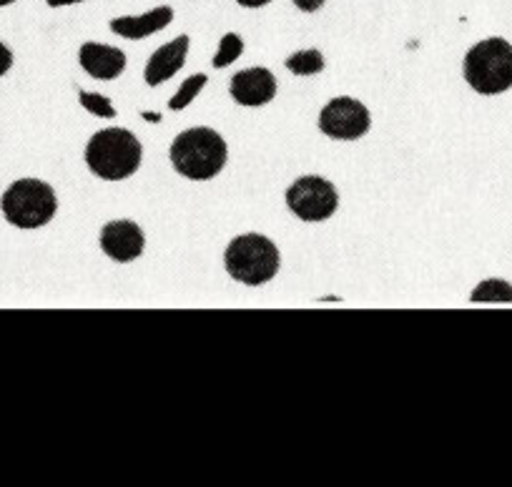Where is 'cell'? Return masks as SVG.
<instances>
[{
    "mask_svg": "<svg viewBox=\"0 0 512 487\" xmlns=\"http://www.w3.org/2000/svg\"><path fill=\"white\" fill-rule=\"evenodd\" d=\"M171 164L184 179L209 181L224 171L229 159V146L209 126H196L179 134L171 144Z\"/></svg>",
    "mask_w": 512,
    "mask_h": 487,
    "instance_id": "obj_1",
    "label": "cell"
},
{
    "mask_svg": "<svg viewBox=\"0 0 512 487\" xmlns=\"http://www.w3.org/2000/svg\"><path fill=\"white\" fill-rule=\"evenodd\" d=\"M144 146L128 129H103L86 146V166L103 181H123L139 171Z\"/></svg>",
    "mask_w": 512,
    "mask_h": 487,
    "instance_id": "obj_2",
    "label": "cell"
},
{
    "mask_svg": "<svg viewBox=\"0 0 512 487\" xmlns=\"http://www.w3.org/2000/svg\"><path fill=\"white\" fill-rule=\"evenodd\" d=\"M279 249L264 234H241L229 241L224 252V267L231 279L246 287H262L279 274Z\"/></svg>",
    "mask_w": 512,
    "mask_h": 487,
    "instance_id": "obj_3",
    "label": "cell"
},
{
    "mask_svg": "<svg viewBox=\"0 0 512 487\" xmlns=\"http://www.w3.org/2000/svg\"><path fill=\"white\" fill-rule=\"evenodd\" d=\"M0 209L16 229H41L58 211L56 189L41 179H18L6 189Z\"/></svg>",
    "mask_w": 512,
    "mask_h": 487,
    "instance_id": "obj_4",
    "label": "cell"
},
{
    "mask_svg": "<svg viewBox=\"0 0 512 487\" xmlns=\"http://www.w3.org/2000/svg\"><path fill=\"white\" fill-rule=\"evenodd\" d=\"M465 81L480 96H497L512 88V46L505 38H487L465 56Z\"/></svg>",
    "mask_w": 512,
    "mask_h": 487,
    "instance_id": "obj_5",
    "label": "cell"
},
{
    "mask_svg": "<svg viewBox=\"0 0 512 487\" xmlns=\"http://www.w3.org/2000/svg\"><path fill=\"white\" fill-rule=\"evenodd\" d=\"M287 206L297 219L327 221L339 206V191L324 176H302L287 189Z\"/></svg>",
    "mask_w": 512,
    "mask_h": 487,
    "instance_id": "obj_6",
    "label": "cell"
},
{
    "mask_svg": "<svg viewBox=\"0 0 512 487\" xmlns=\"http://www.w3.org/2000/svg\"><path fill=\"white\" fill-rule=\"evenodd\" d=\"M372 126L369 108L362 101L349 96L332 98L327 106L319 111V129L324 136L334 141H357Z\"/></svg>",
    "mask_w": 512,
    "mask_h": 487,
    "instance_id": "obj_7",
    "label": "cell"
},
{
    "mask_svg": "<svg viewBox=\"0 0 512 487\" xmlns=\"http://www.w3.org/2000/svg\"><path fill=\"white\" fill-rule=\"evenodd\" d=\"M146 236L136 221L113 219L101 229V249L108 259L118 264H128L144 254Z\"/></svg>",
    "mask_w": 512,
    "mask_h": 487,
    "instance_id": "obj_8",
    "label": "cell"
},
{
    "mask_svg": "<svg viewBox=\"0 0 512 487\" xmlns=\"http://www.w3.org/2000/svg\"><path fill=\"white\" fill-rule=\"evenodd\" d=\"M229 93L239 106H264V103H269L277 96V76L262 66L246 68V71H239L231 78Z\"/></svg>",
    "mask_w": 512,
    "mask_h": 487,
    "instance_id": "obj_9",
    "label": "cell"
},
{
    "mask_svg": "<svg viewBox=\"0 0 512 487\" xmlns=\"http://www.w3.org/2000/svg\"><path fill=\"white\" fill-rule=\"evenodd\" d=\"M78 63L88 76L101 78V81H113L126 71V56L121 48L106 46V43H83L78 51Z\"/></svg>",
    "mask_w": 512,
    "mask_h": 487,
    "instance_id": "obj_10",
    "label": "cell"
},
{
    "mask_svg": "<svg viewBox=\"0 0 512 487\" xmlns=\"http://www.w3.org/2000/svg\"><path fill=\"white\" fill-rule=\"evenodd\" d=\"M189 43V36H179L166 43V46L156 48L154 56L146 63V83L159 86V83H166L171 76H176L184 68L186 56H189Z\"/></svg>",
    "mask_w": 512,
    "mask_h": 487,
    "instance_id": "obj_11",
    "label": "cell"
},
{
    "mask_svg": "<svg viewBox=\"0 0 512 487\" xmlns=\"http://www.w3.org/2000/svg\"><path fill=\"white\" fill-rule=\"evenodd\" d=\"M171 21H174V8L159 6V8H154V11L144 13V16L113 18L111 31L116 33V36L139 41V38H149V36H154V33L164 31Z\"/></svg>",
    "mask_w": 512,
    "mask_h": 487,
    "instance_id": "obj_12",
    "label": "cell"
},
{
    "mask_svg": "<svg viewBox=\"0 0 512 487\" xmlns=\"http://www.w3.org/2000/svg\"><path fill=\"white\" fill-rule=\"evenodd\" d=\"M287 71H292L294 76H317L324 71V56L319 51H299L284 61Z\"/></svg>",
    "mask_w": 512,
    "mask_h": 487,
    "instance_id": "obj_13",
    "label": "cell"
},
{
    "mask_svg": "<svg viewBox=\"0 0 512 487\" xmlns=\"http://www.w3.org/2000/svg\"><path fill=\"white\" fill-rule=\"evenodd\" d=\"M472 302H510L512 304V284L502 279H487L472 289Z\"/></svg>",
    "mask_w": 512,
    "mask_h": 487,
    "instance_id": "obj_14",
    "label": "cell"
},
{
    "mask_svg": "<svg viewBox=\"0 0 512 487\" xmlns=\"http://www.w3.org/2000/svg\"><path fill=\"white\" fill-rule=\"evenodd\" d=\"M244 53V41H241L239 33H226L221 38L219 48H216V56H214V66L216 68H226L236 61V58Z\"/></svg>",
    "mask_w": 512,
    "mask_h": 487,
    "instance_id": "obj_15",
    "label": "cell"
},
{
    "mask_svg": "<svg viewBox=\"0 0 512 487\" xmlns=\"http://www.w3.org/2000/svg\"><path fill=\"white\" fill-rule=\"evenodd\" d=\"M204 86H206V76H204V73H196V76L186 78V81L181 83L179 91H176V96L169 101L171 111H181V108L189 106V103L194 101L196 96H199L201 88H204Z\"/></svg>",
    "mask_w": 512,
    "mask_h": 487,
    "instance_id": "obj_16",
    "label": "cell"
},
{
    "mask_svg": "<svg viewBox=\"0 0 512 487\" xmlns=\"http://www.w3.org/2000/svg\"><path fill=\"white\" fill-rule=\"evenodd\" d=\"M81 106L86 108L88 113H93V116H98V118L116 116V108H113V103L108 101L106 96H98V93L81 91Z\"/></svg>",
    "mask_w": 512,
    "mask_h": 487,
    "instance_id": "obj_17",
    "label": "cell"
},
{
    "mask_svg": "<svg viewBox=\"0 0 512 487\" xmlns=\"http://www.w3.org/2000/svg\"><path fill=\"white\" fill-rule=\"evenodd\" d=\"M11 68H13V51L6 46V43L0 41V76H6Z\"/></svg>",
    "mask_w": 512,
    "mask_h": 487,
    "instance_id": "obj_18",
    "label": "cell"
},
{
    "mask_svg": "<svg viewBox=\"0 0 512 487\" xmlns=\"http://www.w3.org/2000/svg\"><path fill=\"white\" fill-rule=\"evenodd\" d=\"M292 3L299 8V11H304V13H317L319 8H322L324 3H327V0H292Z\"/></svg>",
    "mask_w": 512,
    "mask_h": 487,
    "instance_id": "obj_19",
    "label": "cell"
},
{
    "mask_svg": "<svg viewBox=\"0 0 512 487\" xmlns=\"http://www.w3.org/2000/svg\"><path fill=\"white\" fill-rule=\"evenodd\" d=\"M236 3H239L241 8H264L269 6L272 0H236Z\"/></svg>",
    "mask_w": 512,
    "mask_h": 487,
    "instance_id": "obj_20",
    "label": "cell"
},
{
    "mask_svg": "<svg viewBox=\"0 0 512 487\" xmlns=\"http://www.w3.org/2000/svg\"><path fill=\"white\" fill-rule=\"evenodd\" d=\"M73 3H83V0H48V6H53V8L73 6Z\"/></svg>",
    "mask_w": 512,
    "mask_h": 487,
    "instance_id": "obj_21",
    "label": "cell"
},
{
    "mask_svg": "<svg viewBox=\"0 0 512 487\" xmlns=\"http://www.w3.org/2000/svg\"><path fill=\"white\" fill-rule=\"evenodd\" d=\"M146 121H159V113H144Z\"/></svg>",
    "mask_w": 512,
    "mask_h": 487,
    "instance_id": "obj_22",
    "label": "cell"
},
{
    "mask_svg": "<svg viewBox=\"0 0 512 487\" xmlns=\"http://www.w3.org/2000/svg\"><path fill=\"white\" fill-rule=\"evenodd\" d=\"M6 3H13V0H0V6H6Z\"/></svg>",
    "mask_w": 512,
    "mask_h": 487,
    "instance_id": "obj_23",
    "label": "cell"
}]
</instances>
